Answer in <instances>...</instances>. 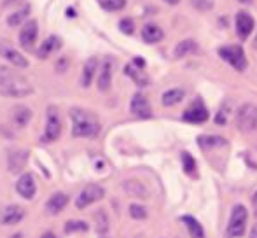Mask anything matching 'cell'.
Returning <instances> with one entry per match:
<instances>
[{
    "label": "cell",
    "mask_w": 257,
    "mask_h": 238,
    "mask_svg": "<svg viewBox=\"0 0 257 238\" xmlns=\"http://www.w3.org/2000/svg\"><path fill=\"white\" fill-rule=\"evenodd\" d=\"M250 238H257V226H254L250 231Z\"/></svg>",
    "instance_id": "42"
},
{
    "label": "cell",
    "mask_w": 257,
    "mask_h": 238,
    "mask_svg": "<svg viewBox=\"0 0 257 238\" xmlns=\"http://www.w3.org/2000/svg\"><path fill=\"white\" fill-rule=\"evenodd\" d=\"M130 109H132V114L140 119H149L153 117V109H151V103L142 93H135L132 98V103H130Z\"/></svg>",
    "instance_id": "10"
},
{
    "label": "cell",
    "mask_w": 257,
    "mask_h": 238,
    "mask_svg": "<svg viewBox=\"0 0 257 238\" xmlns=\"http://www.w3.org/2000/svg\"><path fill=\"white\" fill-rule=\"evenodd\" d=\"M0 56L9 61L11 65H14V67H20V68L28 67V60L25 58V55H21L13 44H9L6 41H0Z\"/></svg>",
    "instance_id": "8"
},
{
    "label": "cell",
    "mask_w": 257,
    "mask_h": 238,
    "mask_svg": "<svg viewBox=\"0 0 257 238\" xmlns=\"http://www.w3.org/2000/svg\"><path fill=\"white\" fill-rule=\"evenodd\" d=\"M61 133V121H60V114L54 107L48 109V123H46V132H44V140L46 142H54L58 140Z\"/></svg>",
    "instance_id": "9"
},
{
    "label": "cell",
    "mask_w": 257,
    "mask_h": 238,
    "mask_svg": "<svg viewBox=\"0 0 257 238\" xmlns=\"http://www.w3.org/2000/svg\"><path fill=\"white\" fill-rule=\"evenodd\" d=\"M65 67H68V61H67V58H61L60 61H58V70L63 72Z\"/></svg>",
    "instance_id": "37"
},
{
    "label": "cell",
    "mask_w": 257,
    "mask_h": 238,
    "mask_svg": "<svg viewBox=\"0 0 257 238\" xmlns=\"http://www.w3.org/2000/svg\"><path fill=\"white\" fill-rule=\"evenodd\" d=\"M124 72L130 75V77L133 79V81L137 82L139 86H147L149 84V79H147V75L146 74H142V68H139V67H135V65H126V68H124Z\"/></svg>",
    "instance_id": "27"
},
{
    "label": "cell",
    "mask_w": 257,
    "mask_h": 238,
    "mask_svg": "<svg viewBox=\"0 0 257 238\" xmlns=\"http://www.w3.org/2000/svg\"><path fill=\"white\" fill-rule=\"evenodd\" d=\"M112 86V61L107 60L102 65V70L98 75V89L100 91H108Z\"/></svg>",
    "instance_id": "22"
},
{
    "label": "cell",
    "mask_w": 257,
    "mask_h": 238,
    "mask_svg": "<svg viewBox=\"0 0 257 238\" xmlns=\"http://www.w3.org/2000/svg\"><path fill=\"white\" fill-rule=\"evenodd\" d=\"M163 2H166L168 6H177V4H179L180 0H163Z\"/></svg>",
    "instance_id": "39"
},
{
    "label": "cell",
    "mask_w": 257,
    "mask_h": 238,
    "mask_svg": "<svg viewBox=\"0 0 257 238\" xmlns=\"http://www.w3.org/2000/svg\"><path fill=\"white\" fill-rule=\"evenodd\" d=\"M68 205V196L65 193H54L49 196L48 203H46V212L49 215H58L65 207Z\"/></svg>",
    "instance_id": "16"
},
{
    "label": "cell",
    "mask_w": 257,
    "mask_h": 238,
    "mask_svg": "<svg viewBox=\"0 0 257 238\" xmlns=\"http://www.w3.org/2000/svg\"><path fill=\"white\" fill-rule=\"evenodd\" d=\"M98 4H100V6H102V9H105V11H110V13H114V11H121V9H124L126 0H98Z\"/></svg>",
    "instance_id": "30"
},
{
    "label": "cell",
    "mask_w": 257,
    "mask_h": 238,
    "mask_svg": "<svg viewBox=\"0 0 257 238\" xmlns=\"http://www.w3.org/2000/svg\"><path fill=\"white\" fill-rule=\"evenodd\" d=\"M122 189H124L130 196L142 198V200H146V198L151 196V193H149V189H147L146 184H142L140 180H135V179L124 180V182H122Z\"/></svg>",
    "instance_id": "15"
},
{
    "label": "cell",
    "mask_w": 257,
    "mask_h": 238,
    "mask_svg": "<svg viewBox=\"0 0 257 238\" xmlns=\"http://www.w3.org/2000/svg\"><path fill=\"white\" fill-rule=\"evenodd\" d=\"M238 2H240V4H250L252 0H238Z\"/></svg>",
    "instance_id": "44"
},
{
    "label": "cell",
    "mask_w": 257,
    "mask_h": 238,
    "mask_svg": "<svg viewBox=\"0 0 257 238\" xmlns=\"http://www.w3.org/2000/svg\"><path fill=\"white\" fill-rule=\"evenodd\" d=\"M252 203H254V208H255V214H257V191H255V194L252 196Z\"/></svg>",
    "instance_id": "41"
},
{
    "label": "cell",
    "mask_w": 257,
    "mask_h": 238,
    "mask_svg": "<svg viewBox=\"0 0 257 238\" xmlns=\"http://www.w3.org/2000/svg\"><path fill=\"white\" fill-rule=\"evenodd\" d=\"M28 14H30V7H23V9H20V11H16V13H13L9 18H7V25L9 27H18V25H21V23H27V18H28Z\"/></svg>",
    "instance_id": "28"
},
{
    "label": "cell",
    "mask_w": 257,
    "mask_h": 238,
    "mask_svg": "<svg viewBox=\"0 0 257 238\" xmlns=\"http://www.w3.org/2000/svg\"><path fill=\"white\" fill-rule=\"evenodd\" d=\"M198 144H200V147H203V149H215V147L227 146V140L217 135H201V137H198Z\"/></svg>",
    "instance_id": "25"
},
{
    "label": "cell",
    "mask_w": 257,
    "mask_h": 238,
    "mask_svg": "<svg viewBox=\"0 0 257 238\" xmlns=\"http://www.w3.org/2000/svg\"><path fill=\"white\" fill-rule=\"evenodd\" d=\"M193 6L196 9H201V11H208L212 7V2L210 0H193Z\"/></svg>",
    "instance_id": "36"
},
{
    "label": "cell",
    "mask_w": 257,
    "mask_h": 238,
    "mask_svg": "<svg viewBox=\"0 0 257 238\" xmlns=\"http://www.w3.org/2000/svg\"><path fill=\"white\" fill-rule=\"evenodd\" d=\"M163 37H165V34H163L161 27H158V25H154V23L144 25V28H142L144 42H147V44H156V42L163 41Z\"/></svg>",
    "instance_id": "19"
},
{
    "label": "cell",
    "mask_w": 257,
    "mask_h": 238,
    "mask_svg": "<svg viewBox=\"0 0 257 238\" xmlns=\"http://www.w3.org/2000/svg\"><path fill=\"white\" fill-rule=\"evenodd\" d=\"M133 65H135V67H139V68H144V67H146V61H144L142 58H135Z\"/></svg>",
    "instance_id": "38"
},
{
    "label": "cell",
    "mask_w": 257,
    "mask_h": 238,
    "mask_svg": "<svg viewBox=\"0 0 257 238\" xmlns=\"http://www.w3.org/2000/svg\"><path fill=\"white\" fill-rule=\"evenodd\" d=\"M227 114H229V107L222 105V109H220V110H219V114L215 116V123H217V125H226Z\"/></svg>",
    "instance_id": "35"
},
{
    "label": "cell",
    "mask_w": 257,
    "mask_h": 238,
    "mask_svg": "<svg viewBox=\"0 0 257 238\" xmlns=\"http://www.w3.org/2000/svg\"><path fill=\"white\" fill-rule=\"evenodd\" d=\"M41 238H56V235L51 233V231H48V233H44V235H42Z\"/></svg>",
    "instance_id": "40"
},
{
    "label": "cell",
    "mask_w": 257,
    "mask_h": 238,
    "mask_svg": "<svg viewBox=\"0 0 257 238\" xmlns=\"http://www.w3.org/2000/svg\"><path fill=\"white\" fill-rule=\"evenodd\" d=\"M37 35H39V25L35 20H28L27 23L23 25L20 32V44L21 48L25 49H30L34 48L35 41H37Z\"/></svg>",
    "instance_id": "11"
},
{
    "label": "cell",
    "mask_w": 257,
    "mask_h": 238,
    "mask_svg": "<svg viewBox=\"0 0 257 238\" xmlns=\"http://www.w3.org/2000/svg\"><path fill=\"white\" fill-rule=\"evenodd\" d=\"M27 158H28V153L25 151H20V149H14L9 153V170L13 174H20L21 170L25 168L27 165Z\"/></svg>",
    "instance_id": "18"
},
{
    "label": "cell",
    "mask_w": 257,
    "mask_h": 238,
    "mask_svg": "<svg viewBox=\"0 0 257 238\" xmlns=\"http://www.w3.org/2000/svg\"><path fill=\"white\" fill-rule=\"evenodd\" d=\"M103 196H105V189L102 186H98V184H88V186L79 193L77 200H75V207L82 210V208L100 201Z\"/></svg>",
    "instance_id": "6"
},
{
    "label": "cell",
    "mask_w": 257,
    "mask_h": 238,
    "mask_svg": "<svg viewBox=\"0 0 257 238\" xmlns=\"http://www.w3.org/2000/svg\"><path fill=\"white\" fill-rule=\"evenodd\" d=\"M14 2H18V0H6V2H4V6H7V4H14Z\"/></svg>",
    "instance_id": "43"
},
{
    "label": "cell",
    "mask_w": 257,
    "mask_h": 238,
    "mask_svg": "<svg viewBox=\"0 0 257 238\" xmlns=\"http://www.w3.org/2000/svg\"><path fill=\"white\" fill-rule=\"evenodd\" d=\"M130 215L137 221H142V219L147 217V208L144 205H139V203H132L130 205Z\"/></svg>",
    "instance_id": "31"
},
{
    "label": "cell",
    "mask_w": 257,
    "mask_h": 238,
    "mask_svg": "<svg viewBox=\"0 0 257 238\" xmlns=\"http://www.w3.org/2000/svg\"><path fill=\"white\" fill-rule=\"evenodd\" d=\"M96 229H98V233H105L108 229V219L103 210L96 212Z\"/></svg>",
    "instance_id": "33"
},
{
    "label": "cell",
    "mask_w": 257,
    "mask_h": 238,
    "mask_svg": "<svg viewBox=\"0 0 257 238\" xmlns=\"http://www.w3.org/2000/svg\"><path fill=\"white\" fill-rule=\"evenodd\" d=\"M11 119H13V123L18 126V128H25V126L30 123L32 119V110L28 109V107L25 105H18L13 109V114H11Z\"/></svg>",
    "instance_id": "21"
},
{
    "label": "cell",
    "mask_w": 257,
    "mask_h": 238,
    "mask_svg": "<svg viewBox=\"0 0 257 238\" xmlns=\"http://www.w3.org/2000/svg\"><path fill=\"white\" fill-rule=\"evenodd\" d=\"M0 93L9 98H25L34 93V86L21 74L2 67L0 68Z\"/></svg>",
    "instance_id": "1"
},
{
    "label": "cell",
    "mask_w": 257,
    "mask_h": 238,
    "mask_svg": "<svg viewBox=\"0 0 257 238\" xmlns=\"http://www.w3.org/2000/svg\"><path fill=\"white\" fill-rule=\"evenodd\" d=\"M25 208L20 207V205H7L0 210V222L6 226H13L18 224L20 221H23L25 217Z\"/></svg>",
    "instance_id": "12"
},
{
    "label": "cell",
    "mask_w": 257,
    "mask_h": 238,
    "mask_svg": "<svg viewBox=\"0 0 257 238\" xmlns=\"http://www.w3.org/2000/svg\"><path fill=\"white\" fill-rule=\"evenodd\" d=\"M119 28H121V32L126 35H132L133 32H135V25H133V21L130 20V18H124V20L119 21Z\"/></svg>",
    "instance_id": "34"
},
{
    "label": "cell",
    "mask_w": 257,
    "mask_h": 238,
    "mask_svg": "<svg viewBox=\"0 0 257 238\" xmlns=\"http://www.w3.org/2000/svg\"><path fill=\"white\" fill-rule=\"evenodd\" d=\"M196 51H198V44L194 41H191V39H187V41H182L177 44L175 58H184V56L191 55V53H196Z\"/></svg>",
    "instance_id": "26"
},
{
    "label": "cell",
    "mask_w": 257,
    "mask_h": 238,
    "mask_svg": "<svg viewBox=\"0 0 257 238\" xmlns=\"http://www.w3.org/2000/svg\"><path fill=\"white\" fill-rule=\"evenodd\" d=\"M96 70H98V60H96L95 56H91V58L84 63V70H82L81 84L84 86V88H89V86H91Z\"/></svg>",
    "instance_id": "20"
},
{
    "label": "cell",
    "mask_w": 257,
    "mask_h": 238,
    "mask_svg": "<svg viewBox=\"0 0 257 238\" xmlns=\"http://www.w3.org/2000/svg\"><path fill=\"white\" fill-rule=\"evenodd\" d=\"M88 222L84 221H68L65 222V231L74 233V231H88Z\"/></svg>",
    "instance_id": "32"
},
{
    "label": "cell",
    "mask_w": 257,
    "mask_h": 238,
    "mask_svg": "<svg viewBox=\"0 0 257 238\" xmlns=\"http://www.w3.org/2000/svg\"><path fill=\"white\" fill-rule=\"evenodd\" d=\"M247 219L248 212L241 203H236L231 208L229 222L226 228V236L227 238H241L245 235V228H247Z\"/></svg>",
    "instance_id": "3"
},
{
    "label": "cell",
    "mask_w": 257,
    "mask_h": 238,
    "mask_svg": "<svg viewBox=\"0 0 257 238\" xmlns=\"http://www.w3.org/2000/svg\"><path fill=\"white\" fill-rule=\"evenodd\" d=\"M60 49H61V39L58 37V35H51V37H48L41 44V48H39V51H37V56L39 58H49L53 53L60 51Z\"/></svg>",
    "instance_id": "17"
},
{
    "label": "cell",
    "mask_w": 257,
    "mask_h": 238,
    "mask_svg": "<svg viewBox=\"0 0 257 238\" xmlns=\"http://www.w3.org/2000/svg\"><path fill=\"white\" fill-rule=\"evenodd\" d=\"M254 23H255L254 18H252L248 13H245V11H240V13L236 14V21H234V25H236V34L241 41H245V39L250 37L252 30H254Z\"/></svg>",
    "instance_id": "13"
},
{
    "label": "cell",
    "mask_w": 257,
    "mask_h": 238,
    "mask_svg": "<svg viewBox=\"0 0 257 238\" xmlns=\"http://www.w3.org/2000/svg\"><path fill=\"white\" fill-rule=\"evenodd\" d=\"M234 123H236V128L243 133H250L257 130V105H252V103L241 105L236 112Z\"/></svg>",
    "instance_id": "4"
},
{
    "label": "cell",
    "mask_w": 257,
    "mask_h": 238,
    "mask_svg": "<svg viewBox=\"0 0 257 238\" xmlns=\"http://www.w3.org/2000/svg\"><path fill=\"white\" fill-rule=\"evenodd\" d=\"M16 191L20 196H23L25 200H32L37 191V186H35V180L32 174H23L16 182Z\"/></svg>",
    "instance_id": "14"
},
{
    "label": "cell",
    "mask_w": 257,
    "mask_h": 238,
    "mask_svg": "<svg viewBox=\"0 0 257 238\" xmlns=\"http://www.w3.org/2000/svg\"><path fill=\"white\" fill-rule=\"evenodd\" d=\"M210 114H208V109L205 107L203 100L201 98H196L182 114V119L187 123H193V125H201V123L208 121Z\"/></svg>",
    "instance_id": "7"
},
{
    "label": "cell",
    "mask_w": 257,
    "mask_h": 238,
    "mask_svg": "<svg viewBox=\"0 0 257 238\" xmlns=\"http://www.w3.org/2000/svg\"><path fill=\"white\" fill-rule=\"evenodd\" d=\"M219 56L222 58L224 61L231 65L234 70L238 72H243L247 68V56H245L243 49L236 44H231V46H222L219 48Z\"/></svg>",
    "instance_id": "5"
},
{
    "label": "cell",
    "mask_w": 257,
    "mask_h": 238,
    "mask_svg": "<svg viewBox=\"0 0 257 238\" xmlns=\"http://www.w3.org/2000/svg\"><path fill=\"white\" fill-rule=\"evenodd\" d=\"M182 167L187 175H191V177L196 175V160L191 153H182Z\"/></svg>",
    "instance_id": "29"
},
{
    "label": "cell",
    "mask_w": 257,
    "mask_h": 238,
    "mask_svg": "<svg viewBox=\"0 0 257 238\" xmlns=\"http://www.w3.org/2000/svg\"><path fill=\"white\" fill-rule=\"evenodd\" d=\"M184 96H186V91L180 88H172L168 89V91L163 93L161 96V102L165 107H172V105H177V103H180L184 100Z\"/></svg>",
    "instance_id": "24"
},
{
    "label": "cell",
    "mask_w": 257,
    "mask_h": 238,
    "mask_svg": "<svg viewBox=\"0 0 257 238\" xmlns=\"http://www.w3.org/2000/svg\"><path fill=\"white\" fill-rule=\"evenodd\" d=\"M72 135L81 139H93L100 133V121L93 112L86 109H72Z\"/></svg>",
    "instance_id": "2"
},
{
    "label": "cell",
    "mask_w": 257,
    "mask_h": 238,
    "mask_svg": "<svg viewBox=\"0 0 257 238\" xmlns=\"http://www.w3.org/2000/svg\"><path fill=\"white\" fill-rule=\"evenodd\" d=\"M182 222L186 224V228H187V231H189L191 238H206L201 222L198 221V219H194L193 215H184Z\"/></svg>",
    "instance_id": "23"
}]
</instances>
